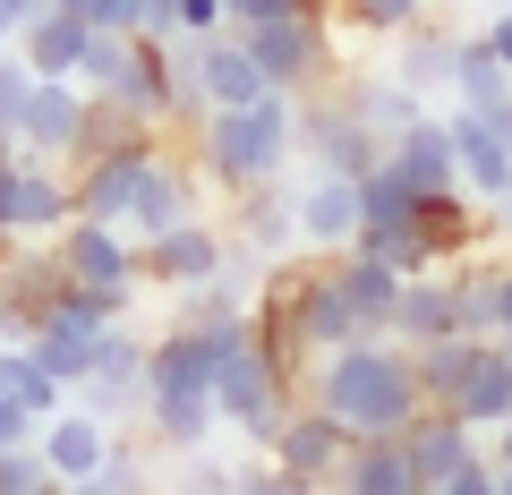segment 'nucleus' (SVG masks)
Masks as SVG:
<instances>
[{"label": "nucleus", "instance_id": "14", "mask_svg": "<svg viewBox=\"0 0 512 495\" xmlns=\"http://www.w3.org/2000/svg\"><path fill=\"white\" fill-rule=\"evenodd\" d=\"M43 478H52V470H43L35 436H26V444H0V495H26V487H43Z\"/></svg>", "mask_w": 512, "mask_h": 495}, {"label": "nucleus", "instance_id": "1", "mask_svg": "<svg viewBox=\"0 0 512 495\" xmlns=\"http://www.w3.org/2000/svg\"><path fill=\"white\" fill-rule=\"evenodd\" d=\"M316 402H325V419H342V436H402V419L419 410V376L367 342H333Z\"/></svg>", "mask_w": 512, "mask_h": 495}, {"label": "nucleus", "instance_id": "10", "mask_svg": "<svg viewBox=\"0 0 512 495\" xmlns=\"http://www.w3.org/2000/svg\"><path fill=\"white\" fill-rule=\"evenodd\" d=\"M274 453H282V470L291 478H325V470H342V419H282L274 427Z\"/></svg>", "mask_w": 512, "mask_h": 495}, {"label": "nucleus", "instance_id": "13", "mask_svg": "<svg viewBox=\"0 0 512 495\" xmlns=\"http://www.w3.org/2000/svg\"><path fill=\"white\" fill-rule=\"evenodd\" d=\"M146 410L163 444H205V427H214V393H146Z\"/></svg>", "mask_w": 512, "mask_h": 495}, {"label": "nucleus", "instance_id": "18", "mask_svg": "<svg viewBox=\"0 0 512 495\" xmlns=\"http://www.w3.org/2000/svg\"><path fill=\"white\" fill-rule=\"evenodd\" d=\"M26 436H35V410L18 393H0V444H26Z\"/></svg>", "mask_w": 512, "mask_h": 495}, {"label": "nucleus", "instance_id": "8", "mask_svg": "<svg viewBox=\"0 0 512 495\" xmlns=\"http://www.w3.org/2000/svg\"><path fill=\"white\" fill-rule=\"evenodd\" d=\"M103 444H111V419H94V410H52V419L35 427V453H43V470H52V478H77V487L94 478Z\"/></svg>", "mask_w": 512, "mask_h": 495}, {"label": "nucleus", "instance_id": "17", "mask_svg": "<svg viewBox=\"0 0 512 495\" xmlns=\"http://www.w3.org/2000/svg\"><path fill=\"white\" fill-rule=\"evenodd\" d=\"M9 205H18V137H0V239H18L9 231Z\"/></svg>", "mask_w": 512, "mask_h": 495}, {"label": "nucleus", "instance_id": "15", "mask_svg": "<svg viewBox=\"0 0 512 495\" xmlns=\"http://www.w3.org/2000/svg\"><path fill=\"white\" fill-rule=\"evenodd\" d=\"M461 154H470V180H478V188H504V180H512L504 146H495L487 129H461Z\"/></svg>", "mask_w": 512, "mask_h": 495}, {"label": "nucleus", "instance_id": "20", "mask_svg": "<svg viewBox=\"0 0 512 495\" xmlns=\"http://www.w3.org/2000/svg\"><path fill=\"white\" fill-rule=\"evenodd\" d=\"M359 18H367V26H402L410 0H359Z\"/></svg>", "mask_w": 512, "mask_h": 495}, {"label": "nucleus", "instance_id": "11", "mask_svg": "<svg viewBox=\"0 0 512 495\" xmlns=\"http://www.w3.org/2000/svg\"><path fill=\"white\" fill-rule=\"evenodd\" d=\"M299 231L308 239H359V180H342V171H325V180L308 188V205H299Z\"/></svg>", "mask_w": 512, "mask_h": 495}, {"label": "nucleus", "instance_id": "6", "mask_svg": "<svg viewBox=\"0 0 512 495\" xmlns=\"http://www.w3.org/2000/svg\"><path fill=\"white\" fill-rule=\"evenodd\" d=\"M137 274H146V282H180V291H188V282L222 274V239L205 231L197 214H180L171 231H154V239H146V257H137Z\"/></svg>", "mask_w": 512, "mask_h": 495}, {"label": "nucleus", "instance_id": "7", "mask_svg": "<svg viewBox=\"0 0 512 495\" xmlns=\"http://www.w3.org/2000/svg\"><path fill=\"white\" fill-rule=\"evenodd\" d=\"M69 214H77L69 163H35V154H18V205H9V231H18V239H52Z\"/></svg>", "mask_w": 512, "mask_h": 495}, {"label": "nucleus", "instance_id": "12", "mask_svg": "<svg viewBox=\"0 0 512 495\" xmlns=\"http://www.w3.org/2000/svg\"><path fill=\"white\" fill-rule=\"evenodd\" d=\"M393 180H402L410 197H436V188L453 180V137L444 129H410L402 146H393Z\"/></svg>", "mask_w": 512, "mask_h": 495}, {"label": "nucleus", "instance_id": "19", "mask_svg": "<svg viewBox=\"0 0 512 495\" xmlns=\"http://www.w3.org/2000/svg\"><path fill=\"white\" fill-rule=\"evenodd\" d=\"M35 9H43V0H0V43H18V26L35 18Z\"/></svg>", "mask_w": 512, "mask_h": 495}, {"label": "nucleus", "instance_id": "16", "mask_svg": "<svg viewBox=\"0 0 512 495\" xmlns=\"http://www.w3.org/2000/svg\"><path fill=\"white\" fill-rule=\"evenodd\" d=\"M26 86H35V69H26L9 43H0V137L18 129V103H26Z\"/></svg>", "mask_w": 512, "mask_h": 495}, {"label": "nucleus", "instance_id": "3", "mask_svg": "<svg viewBox=\"0 0 512 495\" xmlns=\"http://www.w3.org/2000/svg\"><path fill=\"white\" fill-rule=\"evenodd\" d=\"M52 257H60V282L86 299H103L111 316L128 308V282H137V248H128L120 222H94V214H69L52 231Z\"/></svg>", "mask_w": 512, "mask_h": 495}, {"label": "nucleus", "instance_id": "9", "mask_svg": "<svg viewBox=\"0 0 512 495\" xmlns=\"http://www.w3.org/2000/svg\"><path fill=\"white\" fill-rule=\"evenodd\" d=\"M77 43H86V18H77V9H52V0H43L35 18L18 26V43H9V52H18L35 77H69V69H77Z\"/></svg>", "mask_w": 512, "mask_h": 495}, {"label": "nucleus", "instance_id": "21", "mask_svg": "<svg viewBox=\"0 0 512 495\" xmlns=\"http://www.w3.org/2000/svg\"><path fill=\"white\" fill-rule=\"evenodd\" d=\"M495 52H504V60H512V26H504V35H495Z\"/></svg>", "mask_w": 512, "mask_h": 495}, {"label": "nucleus", "instance_id": "4", "mask_svg": "<svg viewBox=\"0 0 512 495\" xmlns=\"http://www.w3.org/2000/svg\"><path fill=\"white\" fill-rule=\"evenodd\" d=\"M77 111H86V86L77 77H35L26 86V103H18V154H35V163H69V146H77Z\"/></svg>", "mask_w": 512, "mask_h": 495}, {"label": "nucleus", "instance_id": "2", "mask_svg": "<svg viewBox=\"0 0 512 495\" xmlns=\"http://www.w3.org/2000/svg\"><path fill=\"white\" fill-rule=\"evenodd\" d=\"M282 146H291V111H282V86L256 94V103H214L205 111V171H214L222 188H265L282 171Z\"/></svg>", "mask_w": 512, "mask_h": 495}, {"label": "nucleus", "instance_id": "5", "mask_svg": "<svg viewBox=\"0 0 512 495\" xmlns=\"http://www.w3.org/2000/svg\"><path fill=\"white\" fill-rule=\"evenodd\" d=\"M239 43H248V60L274 77V86H308V77L325 69L316 18H256V26H239Z\"/></svg>", "mask_w": 512, "mask_h": 495}, {"label": "nucleus", "instance_id": "22", "mask_svg": "<svg viewBox=\"0 0 512 495\" xmlns=\"http://www.w3.org/2000/svg\"><path fill=\"white\" fill-rule=\"evenodd\" d=\"M504 325H512V291H504Z\"/></svg>", "mask_w": 512, "mask_h": 495}]
</instances>
